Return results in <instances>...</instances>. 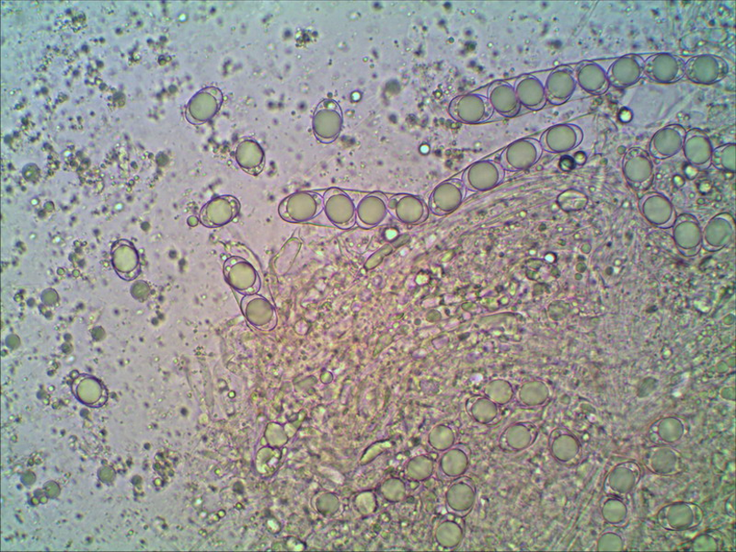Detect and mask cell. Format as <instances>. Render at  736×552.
<instances>
[{
	"label": "cell",
	"instance_id": "obj_18",
	"mask_svg": "<svg viewBox=\"0 0 736 552\" xmlns=\"http://www.w3.org/2000/svg\"><path fill=\"white\" fill-rule=\"evenodd\" d=\"M682 149L685 158L693 167L705 170L712 165L715 148L712 140L704 131L698 129L688 131Z\"/></svg>",
	"mask_w": 736,
	"mask_h": 552
},
{
	"label": "cell",
	"instance_id": "obj_2",
	"mask_svg": "<svg viewBox=\"0 0 736 552\" xmlns=\"http://www.w3.org/2000/svg\"><path fill=\"white\" fill-rule=\"evenodd\" d=\"M344 114L340 105L334 99H324L318 105L313 117V130L322 144L335 142L342 133Z\"/></svg>",
	"mask_w": 736,
	"mask_h": 552
},
{
	"label": "cell",
	"instance_id": "obj_21",
	"mask_svg": "<svg viewBox=\"0 0 736 552\" xmlns=\"http://www.w3.org/2000/svg\"><path fill=\"white\" fill-rule=\"evenodd\" d=\"M475 490L473 482L465 477L455 480L446 494L448 512L460 517L470 514L474 506Z\"/></svg>",
	"mask_w": 736,
	"mask_h": 552
},
{
	"label": "cell",
	"instance_id": "obj_14",
	"mask_svg": "<svg viewBox=\"0 0 736 552\" xmlns=\"http://www.w3.org/2000/svg\"><path fill=\"white\" fill-rule=\"evenodd\" d=\"M687 131L680 124H669L657 131L649 145V153L654 159L664 161L677 155Z\"/></svg>",
	"mask_w": 736,
	"mask_h": 552
},
{
	"label": "cell",
	"instance_id": "obj_24",
	"mask_svg": "<svg viewBox=\"0 0 736 552\" xmlns=\"http://www.w3.org/2000/svg\"><path fill=\"white\" fill-rule=\"evenodd\" d=\"M487 98L493 110L503 117H514L520 111L521 106L515 88L510 83H493L488 90Z\"/></svg>",
	"mask_w": 736,
	"mask_h": 552
},
{
	"label": "cell",
	"instance_id": "obj_17",
	"mask_svg": "<svg viewBox=\"0 0 736 552\" xmlns=\"http://www.w3.org/2000/svg\"><path fill=\"white\" fill-rule=\"evenodd\" d=\"M240 201L233 195L226 194L211 201L201 214L202 222L210 228H219L235 220L241 212Z\"/></svg>",
	"mask_w": 736,
	"mask_h": 552
},
{
	"label": "cell",
	"instance_id": "obj_16",
	"mask_svg": "<svg viewBox=\"0 0 736 552\" xmlns=\"http://www.w3.org/2000/svg\"><path fill=\"white\" fill-rule=\"evenodd\" d=\"M645 59L627 55L615 60L606 71L609 85L624 89L637 84L644 76Z\"/></svg>",
	"mask_w": 736,
	"mask_h": 552
},
{
	"label": "cell",
	"instance_id": "obj_26",
	"mask_svg": "<svg viewBox=\"0 0 736 552\" xmlns=\"http://www.w3.org/2000/svg\"><path fill=\"white\" fill-rule=\"evenodd\" d=\"M236 162L246 173L257 177L265 166V154L262 146L256 140L246 139L237 146Z\"/></svg>",
	"mask_w": 736,
	"mask_h": 552
},
{
	"label": "cell",
	"instance_id": "obj_22",
	"mask_svg": "<svg viewBox=\"0 0 736 552\" xmlns=\"http://www.w3.org/2000/svg\"><path fill=\"white\" fill-rule=\"evenodd\" d=\"M223 99V93L218 88L211 87L201 91L190 104L191 121L202 123L212 119L219 112Z\"/></svg>",
	"mask_w": 736,
	"mask_h": 552
},
{
	"label": "cell",
	"instance_id": "obj_15",
	"mask_svg": "<svg viewBox=\"0 0 736 552\" xmlns=\"http://www.w3.org/2000/svg\"><path fill=\"white\" fill-rule=\"evenodd\" d=\"M463 180L451 179L440 184L431 194L429 208L436 215H446L458 209L466 197Z\"/></svg>",
	"mask_w": 736,
	"mask_h": 552
},
{
	"label": "cell",
	"instance_id": "obj_20",
	"mask_svg": "<svg viewBox=\"0 0 736 552\" xmlns=\"http://www.w3.org/2000/svg\"><path fill=\"white\" fill-rule=\"evenodd\" d=\"M389 211L398 220L418 224L426 219L428 209L423 201L412 194H398L389 199Z\"/></svg>",
	"mask_w": 736,
	"mask_h": 552
},
{
	"label": "cell",
	"instance_id": "obj_27",
	"mask_svg": "<svg viewBox=\"0 0 736 552\" xmlns=\"http://www.w3.org/2000/svg\"><path fill=\"white\" fill-rule=\"evenodd\" d=\"M454 461L447 454L442 456L438 468L439 478L442 481L456 480L455 470L458 478L463 476L470 463V449L465 445H458L453 448Z\"/></svg>",
	"mask_w": 736,
	"mask_h": 552
},
{
	"label": "cell",
	"instance_id": "obj_25",
	"mask_svg": "<svg viewBox=\"0 0 736 552\" xmlns=\"http://www.w3.org/2000/svg\"><path fill=\"white\" fill-rule=\"evenodd\" d=\"M575 78L577 84L592 95H602L611 86L605 69L596 62L581 64L576 70Z\"/></svg>",
	"mask_w": 736,
	"mask_h": 552
},
{
	"label": "cell",
	"instance_id": "obj_29",
	"mask_svg": "<svg viewBox=\"0 0 736 552\" xmlns=\"http://www.w3.org/2000/svg\"><path fill=\"white\" fill-rule=\"evenodd\" d=\"M735 145L724 144L714 149L712 164L721 170L734 172Z\"/></svg>",
	"mask_w": 736,
	"mask_h": 552
},
{
	"label": "cell",
	"instance_id": "obj_10",
	"mask_svg": "<svg viewBox=\"0 0 736 552\" xmlns=\"http://www.w3.org/2000/svg\"><path fill=\"white\" fill-rule=\"evenodd\" d=\"M624 177L637 189L648 187L653 178V163L650 154L641 147L627 150L622 160Z\"/></svg>",
	"mask_w": 736,
	"mask_h": 552
},
{
	"label": "cell",
	"instance_id": "obj_7",
	"mask_svg": "<svg viewBox=\"0 0 736 552\" xmlns=\"http://www.w3.org/2000/svg\"><path fill=\"white\" fill-rule=\"evenodd\" d=\"M542 146L535 138H522L505 147L501 165L505 170L520 171L534 166L542 158Z\"/></svg>",
	"mask_w": 736,
	"mask_h": 552
},
{
	"label": "cell",
	"instance_id": "obj_13",
	"mask_svg": "<svg viewBox=\"0 0 736 552\" xmlns=\"http://www.w3.org/2000/svg\"><path fill=\"white\" fill-rule=\"evenodd\" d=\"M574 70L567 66L550 71L544 85L547 102L552 106H562L568 102L576 90Z\"/></svg>",
	"mask_w": 736,
	"mask_h": 552
},
{
	"label": "cell",
	"instance_id": "obj_11",
	"mask_svg": "<svg viewBox=\"0 0 736 552\" xmlns=\"http://www.w3.org/2000/svg\"><path fill=\"white\" fill-rule=\"evenodd\" d=\"M583 139V132L574 123L553 125L542 136L540 143L543 152L562 154L576 148Z\"/></svg>",
	"mask_w": 736,
	"mask_h": 552
},
{
	"label": "cell",
	"instance_id": "obj_12",
	"mask_svg": "<svg viewBox=\"0 0 736 552\" xmlns=\"http://www.w3.org/2000/svg\"><path fill=\"white\" fill-rule=\"evenodd\" d=\"M504 177L502 165L491 160L471 164L463 175L466 188L472 192H485L496 187Z\"/></svg>",
	"mask_w": 736,
	"mask_h": 552
},
{
	"label": "cell",
	"instance_id": "obj_1",
	"mask_svg": "<svg viewBox=\"0 0 736 552\" xmlns=\"http://www.w3.org/2000/svg\"><path fill=\"white\" fill-rule=\"evenodd\" d=\"M323 212V196L316 192L301 191L287 196L278 207V214L289 223H308Z\"/></svg>",
	"mask_w": 736,
	"mask_h": 552
},
{
	"label": "cell",
	"instance_id": "obj_28",
	"mask_svg": "<svg viewBox=\"0 0 736 552\" xmlns=\"http://www.w3.org/2000/svg\"><path fill=\"white\" fill-rule=\"evenodd\" d=\"M467 412L481 424H492L499 416L497 405L487 397L473 396L468 399Z\"/></svg>",
	"mask_w": 736,
	"mask_h": 552
},
{
	"label": "cell",
	"instance_id": "obj_23",
	"mask_svg": "<svg viewBox=\"0 0 736 552\" xmlns=\"http://www.w3.org/2000/svg\"><path fill=\"white\" fill-rule=\"evenodd\" d=\"M514 88L521 106L530 111H540L546 106L545 87L539 78L525 75L518 79Z\"/></svg>",
	"mask_w": 736,
	"mask_h": 552
},
{
	"label": "cell",
	"instance_id": "obj_6",
	"mask_svg": "<svg viewBox=\"0 0 736 552\" xmlns=\"http://www.w3.org/2000/svg\"><path fill=\"white\" fill-rule=\"evenodd\" d=\"M728 70L727 62L715 55L695 56L685 63V76L700 85H713L722 82Z\"/></svg>",
	"mask_w": 736,
	"mask_h": 552
},
{
	"label": "cell",
	"instance_id": "obj_5",
	"mask_svg": "<svg viewBox=\"0 0 736 552\" xmlns=\"http://www.w3.org/2000/svg\"><path fill=\"white\" fill-rule=\"evenodd\" d=\"M323 196V212L327 219L340 230H350L357 223V206L352 197L340 188H329Z\"/></svg>",
	"mask_w": 736,
	"mask_h": 552
},
{
	"label": "cell",
	"instance_id": "obj_19",
	"mask_svg": "<svg viewBox=\"0 0 736 552\" xmlns=\"http://www.w3.org/2000/svg\"><path fill=\"white\" fill-rule=\"evenodd\" d=\"M389 199L382 193L365 195L357 206V223L360 227L369 230L383 224L389 211Z\"/></svg>",
	"mask_w": 736,
	"mask_h": 552
},
{
	"label": "cell",
	"instance_id": "obj_8",
	"mask_svg": "<svg viewBox=\"0 0 736 552\" xmlns=\"http://www.w3.org/2000/svg\"><path fill=\"white\" fill-rule=\"evenodd\" d=\"M241 310L251 327L262 332H271L278 323L277 313L269 299L259 295L244 296Z\"/></svg>",
	"mask_w": 736,
	"mask_h": 552
},
{
	"label": "cell",
	"instance_id": "obj_9",
	"mask_svg": "<svg viewBox=\"0 0 736 552\" xmlns=\"http://www.w3.org/2000/svg\"><path fill=\"white\" fill-rule=\"evenodd\" d=\"M685 63L673 54H655L645 60L644 75L656 83H675L685 76Z\"/></svg>",
	"mask_w": 736,
	"mask_h": 552
},
{
	"label": "cell",
	"instance_id": "obj_3",
	"mask_svg": "<svg viewBox=\"0 0 736 552\" xmlns=\"http://www.w3.org/2000/svg\"><path fill=\"white\" fill-rule=\"evenodd\" d=\"M226 282L235 292L243 295L258 294L262 288L259 272L241 257H230L223 266Z\"/></svg>",
	"mask_w": 736,
	"mask_h": 552
},
{
	"label": "cell",
	"instance_id": "obj_4",
	"mask_svg": "<svg viewBox=\"0 0 736 552\" xmlns=\"http://www.w3.org/2000/svg\"><path fill=\"white\" fill-rule=\"evenodd\" d=\"M448 112L454 120L468 124L485 122L494 114L488 98L476 92L454 98Z\"/></svg>",
	"mask_w": 736,
	"mask_h": 552
}]
</instances>
